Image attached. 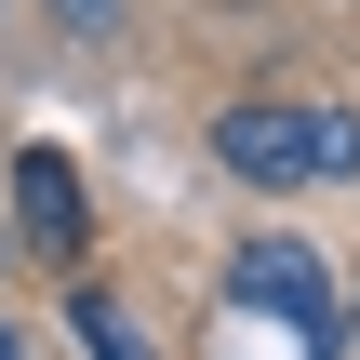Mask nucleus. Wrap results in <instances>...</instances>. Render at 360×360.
<instances>
[{"label": "nucleus", "instance_id": "f257e3e1", "mask_svg": "<svg viewBox=\"0 0 360 360\" xmlns=\"http://www.w3.org/2000/svg\"><path fill=\"white\" fill-rule=\"evenodd\" d=\"M214 160L240 187H321V174H360V120L347 107H227Z\"/></svg>", "mask_w": 360, "mask_h": 360}, {"label": "nucleus", "instance_id": "f03ea898", "mask_svg": "<svg viewBox=\"0 0 360 360\" xmlns=\"http://www.w3.org/2000/svg\"><path fill=\"white\" fill-rule=\"evenodd\" d=\"M227 307H267V321H294L307 347H334V334H347V294H334V267H321L307 240H240Z\"/></svg>", "mask_w": 360, "mask_h": 360}, {"label": "nucleus", "instance_id": "7ed1b4c3", "mask_svg": "<svg viewBox=\"0 0 360 360\" xmlns=\"http://www.w3.org/2000/svg\"><path fill=\"white\" fill-rule=\"evenodd\" d=\"M13 227H27V254H53V267H80V240H94V214H80V174L53 160V147H13Z\"/></svg>", "mask_w": 360, "mask_h": 360}, {"label": "nucleus", "instance_id": "20e7f679", "mask_svg": "<svg viewBox=\"0 0 360 360\" xmlns=\"http://www.w3.org/2000/svg\"><path fill=\"white\" fill-rule=\"evenodd\" d=\"M67 334H80V360H147V347H134V321H120L107 294H67Z\"/></svg>", "mask_w": 360, "mask_h": 360}, {"label": "nucleus", "instance_id": "39448f33", "mask_svg": "<svg viewBox=\"0 0 360 360\" xmlns=\"http://www.w3.org/2000/svg\"><path fill=\"white\" fill-rule=\"evenodd\" d=\"M53 27H80V40H107V27H120V0H53Z\"/></svg>", "mask_w": 360, "mask_h": 360}, {"label": "nucleus", "instance_id": "423d86ee", "mask_svg": "<svg viewBox=\"0 0 360 360\" xmlns=\"http://www.w3.org/2000/svg\"><path fill=\"white\" fill-rule=\"evenodd\" d=\"M0 360H13V321H0Z\"/></svg>", "mask_w": 360, "mask_h": 360}, {"label": "nucleus", "instance_id": "0eeeda50", "mask_svg": "<svg viewBox=\"0 0 360 360\" xmlns=\"http://www.w3.org/2000/svg\"><path fill=\"white\" fill-rule=\"evenodd\" d=\"M347 307H360V294H347Z\"/></svg>", "mask_w": 360, "mask_h": 360}]
</instances>
